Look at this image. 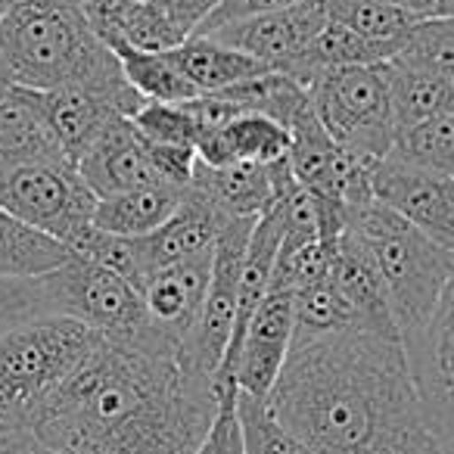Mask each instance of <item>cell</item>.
<instances>
[{"label":"cell","mask_w":454,"mask_h":454,"mask_svg":"<svg viewBox=\"0 0 454 454\" xmlns=\"http://www.w3.org/2000/svg\"><path fill=\"white\" fill-rule=\"evenodd\" d=\"M10 10H13V0H0V26H4V20L10 16Z\"/></svg>","instance_id":"cell-42"},{"label":"cell","mask_w":454,"mask_h":454,"mask_svg":"<svg viewBox=\"0 0 454 454\" xmlns=\"http://www.w3.org/2000/svg\"><path fill=\"white\" fill-rule=\"evenodd\" d=\"M237 392L240 386H221V404L215 414L212 427H208L206 439L200 442L193 454H247L243 445V427H240V411H237Z\"/></svg>","instance_id":"cell-34"},{"label":"cell","mask_w":454,"mask_h":454,"mask_svg":"<svg viewBox=\"0 0 454 454\" xmlns=\"http://www.w3.org/2000/svg\"><path fill=\"white\" fill-rule=\"evenodd\" d=\"M0 208L72 247L94 224L97 193L63 156L0 159Z\"/></svg>","instance_id":"cell-6"},{"label":"cell","mask_w":454,"mask_h":454,"mask_svg":"<svg viewBox=\"0 0 454 454\" xmlns=\"http://www.w3.org/2000/svg\"><path fill=\"white\" fill-rule=\"evenodd\" d=\"M389 7L402 10V13L414 16V20H435V13H439V0H386Z\"/></svg>","instance_id":"cell-40"},{"label":"cell","mask_w":454,"mask_h":454,"mask_svg":"<svg viewBox=\"0 0 454 454\" xmlns=\"http://www.w3.org/2000/svg\"><path fill=\"white\" fill-rule=\"evenodd\" d=\"M184 193L187 190L171 187V184H150V187L97 200L94 227L119 237H144L177 212Z\"/></svg>","instance_id":"cell-23"},{"label":"cell","mask_w":454,"mask_h":454,"mask_svg":"<svg viewBox=\"0 0 454 454\" xmlns=\"http://www.w3.org/2000/svg\"><path fill=\"white\" fill-rule=\"evenodd\" d=\"M168 59L187 78V84L196 94H218V90L234 88V84H243L249 78L274 72L255 57L212 38V35H190L184 44L168 51Z\"/></svg>","instance_id":"cell-21"},{"label":"cell","mask_w":454,"mask_h":454,"mask_svg":"<svg viewBox=\"0 0 454 454\" xmlns=\"http://www.w3.org/2000/svg\"><path fill=\"white\" fill-rule=\"evenodd\" d=\"M53 140L63 150L69 162L78 165V159L88 153V146L97 140V134L121 115L113 103L97 97L84 88H57V90H32Z\"/></svg>","instance_id":"cell-20"},{"label":"cell","mask_w":454,"mask_h":454,"mask_svg":"<svg viewBox=\"0 0 454 454\" xmlns=\"http://www.w3.org/2000/svg\"><path fill=\"white\" fill-rule=\"evenodd\" d=\"M439 454H454V435L445 442V445H442V451H439Z\"/></svg>","instance_id":"cell-43"},{"label":"cell","mask_w":454,"mask_h":454,"mask_svg":"<svg viewBox=\"0 0 454 454\" xmlns=\"http://www.w3.org/2000/svg\"><path fill=\"white\" fill-rule=\"evenodd\" d=\"M296 177L290 168V156L280 162H231L212 168L200 162L190 187L200 190L206 200H212L227 218H259L274 200L290 193L296 187Z\"/></svg>","instance_id":"cell-15"},{"label":"cell","mask_w":454,"mask_h":454,"mask_svg":"<svg viewBox=\"0 0 454 454\" xmlns=\"http://www.w3.org/2000/svg\"><path fill=\"white\" fill-rule=\"evenodd\" d=\"M402 44H383V41H371L364 35L352 32L346 28L342 22H327L321 35L315 38V44L296 59L286 75L296 78L305 90L309 84L315 82L317 75L330 69H346V66H380V63H389V59L398 57Z\"/></svg>","instance_id":"cell-22"},{"label":"cell","mask_w":454,"mask_h":454,"mask_svg":"<svg viewBox=\"0 0 454 454\" xmlns=\"http://www.w3.org/2000/svg\"><path fill=\"white\" fill-rule=\"evenodd\" d=\"M290 131L265 113H243L227 121V125H200L193 140L200 162L212 165V168H221V165L231 162L271 165L290 156Z\"/></svg>","instance_id":"cell-19"},{"label":"cell","mask_w":454,"mask_h":454,"mask_svg":"<svg viewBox=\"0 0 454 454\" xmlns=\"http://www.w3.org/2000/svg\"><path fill=\"white\" fill-rule=\"evenodd\" d=\"M100 333L66 315H38L0 333V411L26 423L97 346Z\"/></svg>","instance_id":"cell-5"},{"label":"cell","mask_w":454,"mask_h":454,"mask_svg":"<svg viewBox=\"0 0 454 454\" xmlns=\"http://www.w3.org/2000/svg\"><path fill=\"white\" fill-rule=\"evenodd\" d=\"M268 404L315 454H439L402 340L346 330L293 342Z\"/></svg>","instance_id":"cell-2"},{"label":"cell","mask_w":454,"mask_h":454,"mask_svg":"<svg viewBox=\"0 0 454 454\" xmlns=\"http://www.w3.org/2000/svg\"><path fill=\"white\" fill-rule=\"evenodd\" d=\"M212 255L215 249L181 262V265L165 268V271H156L140 290L150 324H156L175 340L187 342L190 348H193V333L200 327L202 302H206L208 278H212Z\"/></svg>","instance_id":"cell-18"},{"label":"cell","mask_w":454,"mask_h":454,"mask_svg":"<svg viewBox=\"0 0 454 454\" xmlns=\"http://www.w3.org/2000/svg\"><path fill=\"white\" fill-rule=\"evenodd\" d=\"M348 227L364 240L386 280L402 342L427 327L442 290L454 274V249L423 234L383 202H361L348 215Z\"/></svg>","instance_id":"cell-4"},{"label":"cell","mask_w":454,"mask_h":454,"mask_svg":"<svg viewBox=\"0 0 454 454\" xmlns=\"http://www.w3.org/2000/svg\"><path fill=\"white\" fill-rule=\"evenodd\" d=\"M106 44H109V51L119 57L125 78L146 97V100L187 103V100H193V97H200L187 84V78L175 69V63L168 59V53L137 51V47H131L121 38H113V41H106Z\"/></svg>","instance_id":"cell-27"},{"label":"cell","mask_w":454,"mask_h":454,"mask_svg":"<svg viewBox=\"0 0 454 454\" xmlns=\"http://www.w3.org/2000/svg\"><path fill=\"white\" fill-rule=\"evenodd\" d=\"M290 4H299V0H221L218 7L208 13V20L196 28V35H212L224 26H234V22H247L255 20V16L274 13V10H284Z\"/></svg>","instance_id":"cell-37"},{"label":"cell","mask_w":454,"mask_h":454,"mask_svg":"<svg viewBox=\"0 0 454 454\" xmlns=\"http://www.w3.org/2000/svg\"><path fill=\"white\" fill-rule=\"evenodd\" d=\"M404 352L429 427L445 445L454 435V274L427 327L404 342Z\"/></svg>","instance_id":"cell-11"},{"label":"cell","mask_w":454,"mask_h":454,"mask_svg":"<svg viewBox=\"0 0 454 454\" xmlns=\"http://www.w3.org/2000/svg\"><path fill=\"white\" fill-rule=\"evenodd\" d=\"M237 411H240L243 445L247 454H315L293 429L284 427L268 398H255L249 392H237Z\"/></svg>","instance_id":"cell-30"},{"label":"cell","mask_w":454,"mask_h":454,"mask_svg":"<svg viewBox=\"0 0 454 454\" xmlns=\"http://www.w3.org/2000/svg\"><path fill=\"white\" fill-rule=\"evenodd\" d=\"M0 82L26 90H94L128 119L146 103L82 0H13L0 26Z\"/></svg>","instance_id":"cell-3"},{"label":"cell","mask_w":454,"mask_h":454,"mask_svg":"<svg viewBox=\"0 0 454 454\" xmlns=\"http://www.w3.org/2000/svg\"><path fill=\"white\" fill-rule=\"evenodd\" d=\"M398 59L433 72L454 90V20H423L408 35Z\"/></svg>","instance_id":"cell-32"},{"label":"cell","mask_w":454,"mask_h":454,"mask_svg":"<svg viewBox=\"0 0 454 454\" xmlns=\"http://www.w3.org/2000/svg\"><path fill=\"white\" fill-rule=\"evenodd\" d=\"M51 315H66L106 336L134 333L146 327L144 293L119 271L72 253L57 271L41 278Z\"/></svg>","instance_id":"cell-8"},{"label":"cell","mask_w":454,"mask_h":454,"mask_svg":"<svg viewBox=\"0 0 454 454\" xmlns=\"http://www.w3.org/2000/svg\"><path fill=\"white\" fill-rule=\"evenodd\" d=\"M227 221L231 218L212 200H206L200 190L187 187L177 212L165 224H159L156 231H150L144 237H131L140 290L156 271H165L171 265H181V262H190L196 255L212 253Z\"/></svg>","instance_id":"cell-13"},{"label":"cell","mask_w":454,"mask_h":454,"mask_svg":"<svg viewBox=\"0 0 454 454\" xmlns=\"http://www.w3.org/2000/svg\"><path fill=\"white\" fill-rule=\"evenodd\" d=\"M255 218H231L215 243L212 278H208L206 302H202L200 327L193 333V358L206 373L218 380L221 358L234 333L237 315H240V286L243 265H247L249 237H253Z\"/></svg>","instance_id":"cell-9"},{"label":"cell","mask_w":454,"mask_h":454,"mask_svg":"<svg viewBox=\"0 0 454 454\" xmlns=\"http://www.w3.org/2000/svg\"><path fill=\"white\" fill-rule=\"evenodd\" d=\"M392 153L414 165L454 177V106L420 125L402 128L395 134Z\"/></svg>","instance_id":"cell-29"},{"label":"cell","mask_w":454,"mask_h":454,"mask_svg":"<svg viewBox=\"0 0 454 454\" xmlns=\"http://www.w3.org/2000/svg\"><path fill=\"white\" fill-rule=\"evenodd\" d=\"M293 309H296V336L293 342H309L317 336L346 333V330H361L352 305L333 284V278H324L305 290L293 293Z\"/></svg>","instance_id":"cell-28"},{"label":"cell","mask_w":454,"mask_h":454,"mask_svg":"<svg viewBox=\"0 0 454 454\" xmlns=\"http://www.w3.org/2000/svg\"><path fill=\"white\" fill-rule=\"evenodd\" d=\"M309 97L317 119L342 150L367 162H380L392 153L398 125L386 63L324 72L309 84Z\"/></svg>","instance_id":"cell-7"},{"label":"cell","mask_w":454,"mask_h":454,"mask_svg":"<svg viewBox=\"0 0 454 454\" xmlns=\"http://www.w3.org/2000/svg\"><path fill=\"white\" fill-rule=\"evenodd\" d=\"M137 131L150 144H187L193 146L196 140V115L190 113L187 103H159L146 100L137 113L131 115Z\"/></svg>","instance_id":"cell-33"},{"label":"cell","mask_w":454,"mask_h":454,"mask_svg":"<svg viewBox=\"0 0 454 454\" xmlns=\"http://www.w3.org/2000/svg\"><path fill=\"white\" fill-rule=\"evenodd\" d=\"M0 454H53L26 423H0Z\"/></svg>","instance_id":"cell-39"},{"label":"cell","mask_w":454,"mask_h":454,"mask_svg":"<svg viewBox=\"0 0 454 454\" xmlns=\"http://www.w3.org/2000/svg\"><path fill=\"white\" fill-rule=\"evenodd\" d=\"M373 200L454 249V177L389 153L373 165Z\"/></svg>","instance_id":"cell-10"},{"label":"cell","mask_w":454,"mask_h":454,"mask_svg":"<svg viewBox=\"0 0 454 454\" xmlns=\"http://www.w3.org/2000/svg\"><path fill=\"white\" fill-rule=\"evenodd\" d=\"M439 20H454V0H439Z\"/></svg>","instance_id":"cell-41"},{"label":"cell","mask_w":454,"mask_h":454,"mask_svg":"<svg viewBox=\"0 0 454 454\" xmlns=\"http://www.w3.org/2000/svg\"><path fill=\"white\" fill-rule=\"evenodd\" d=\"M146 156H150L153 171H156L162 184H171V187H181V190H187L190 184H193L196 165H200V156H196L193 146H187V144H150V140H146Z\"/></svg>","instance_id":"cell-36"},{"label":"cell","mask_w":454,"mask_h":454,"mask_svg":"<svg viewBox=\"0 0 454 454\" xmlns=\"http://www.w3.org/2000/svg\"><path fill=\"white\" fill-rule=\"evenodd\" d=\"M386 75H389L392 113H395L398 131L411 125H420V121L433 119V115L454 106L451 84L435 78L433 72L417 69V66L395 57L386 63Z\"/></svg>","instance_id":"cell-26"},{"label":"cell","mask_w":454,"mask_h":454,"mask_svg":"<svg viewBox=\"0 0 454 454\" xmlns=\"http://www.w3.org/2000/svg\"><path fill=\"white\" fill-rule=\"evenodd\" d=\"M0 423H10V420H7V417H4V411H0Z\"/></svg>","instance_id":"cell-44"},{"label":"cell","mask_w":454,"mask_h":454,"mask_svg":"<svg viewBox=\"0 0 454 454\" xmlns=\"http://www.w3.org/2000/svg\"><path fill=\"white\" fill-rule=\"evenodd\" d=\"M221 404L193 348L156 324L106 336L26 417L53 454H193Z\"/></svg>","instance_id":"cell-1"},{"label":"cell","mask_w":454,"mask_h":454,"mask_svg":"<svg viewBox=\"0 0 454 454\" xmlns=\"http://www.w3.org/2000/svg\"><path fill=\"white\" fill-rule=\"evenodd\" d=\"M330 20L383 44H402L420 20L389 7L386 0H330Z\"/></svg>","instance_id":"cell-31"},{"label":"cell","mask_w":454,"mask_h":454,"mask_svg":"<svg viewBox=\"0 0 454 454\" xmlns=\"http://www.w3.org/2000/svg\"><path fill=\"white\" fill-rule=\"evenodd\" d=\"M78 171H82L84 184L97 193V200L150 187V184H162L153 171L150 156H146L144 134L137 131V125L128 115H115L97 134L88 153L78 159Z\"/></svg>","instance_id":"cell-16"},{"label":"cell","mask_w":454,"mask_h":454,"mask_svg":"<svg viewBox=\"0 0 454 454\" xmlns=\"http://www.w3.org/2000/svg\"><path fill=\"white\" fill-rule=\"evenodd\" d=\"M293 336H296L293 293L271 290L249 317L247 333H243L240 358H237V386L255 398L271 395L293 352Z\"/></svg>","instance_id":"cell-14"},{"label":"cell","mask_w":454,"mask_h":454,"mask_svg":"<svg viewBox=\"0 0 454 454\" xmlns=\"http://www.w3.org/2000/svg\"><path fill=\"white\" fill-rule=\"evenodd\" d=\"M330 278L340 286L346 302L352 305L361 330L386 336V340H402L383 274H380L371 249L364 247V240L355 234L352 227H346V234L340 237L333 265H330Z\"/></svg>","instance_id":"cell-17"},{"label":"cell","mask_w":454,"mask_h":454,"mask_svg":"<svg viewBox=\"0 0 454 454\" xmlns=\"http://www.w3.org/2000/svg\"><path fill=\"white\" fill-rule=\"evenodd\" d=\"M327 22L330 0H299V4L274 10V13L218 28V32H212V38L237 47V51L265 63L268 69L286 75L296 66V59L315 44L317 35L327 28Z\"/></svg>","instance_id":"cell-12"},{"label":"cell","mask_w":454,"mask_h":454,"mask_svg":"<svg viewBox=\"0 0 454 454\" xmlns=\"http://www.w3.org/2000/svg\"><path fill=\"white\" fill-rule=\"evenodd\" d=\"M72 249L53 237L41 234L7 208H0V278H44L57 271Z\"/></svg>","instance_id":"cell-25"},{"label":"cell","mask_w":454,"mask_h":454,"mask_svg":"<svg viewBox=\"0 0 454 454\" xmlns=\"http://www.w3.org/2000/svg\"><path fill=\"white\" fill-rule=\"evenodd\" d=\"M156 4L184 28V32L196 35V28L208 20V13L218 7L221 0H156Z\"/></svg>","instance_id":"cell-38"},{"label":"cell","mask_w":454,"mask_h":454,"mask_svg":"<svg viewBox=\"0 0 454 454\" xmlns=\"http://www.w3.org/2000/svg\"><path fill=\"white\" fill-rule=\"evenodd\" d=\"M38 315H51L41 278H0V333Z\"/></svg>","instance_id":"cell-35"},{"label":"cell","mask_w":454,"mask_h":454,"mask_svg":"<svg viewBox=\"0 0 454 454\" xmlns=\"http://www.w3.org/2000/svg\"><path fill=\"white\" fill-rule=\"evenodd\" d=\"M28 156H63V150L53 140L32 90L0 82V159Z\"/></svg>","instance_id":"cell-24"}]
</instances>
